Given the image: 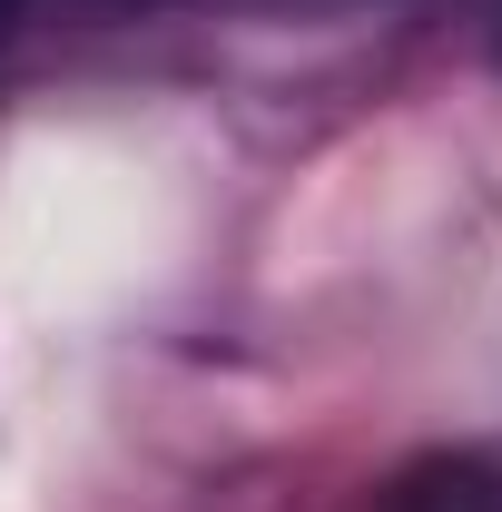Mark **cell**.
Returning <instances> with one entry per match:
<instances>
[{"label":"cell","instance_id":"obj_1","mask_svg":"<svg viewBox=\"0 0 502 512\" xmlns=\"http://www.w3.org/2000/svg\"><path fill=\"white\" fill-rule=\"evenodd\" d=\"M394 512H502V463L493 453H443L394 483Z\"/></svg>","mask_w":502,"mask_h":512}]
</instances>
